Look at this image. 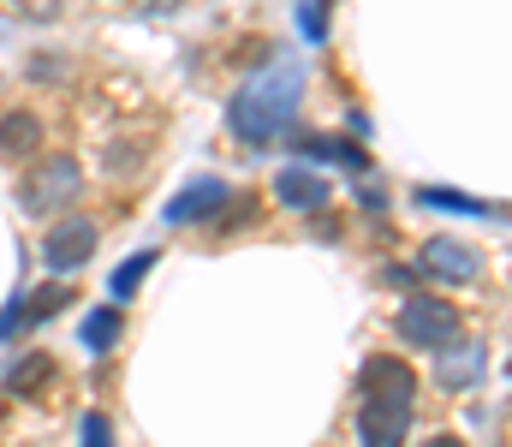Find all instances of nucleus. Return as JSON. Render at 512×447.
<instances>
[{
    "instance_id": "obj_14",
    "label": "nucleus",
    "mask_w": 512,
    "mask_h": 447,
    "mask_svg": "<svg viewBox=\"0 0 512 447\" xmlns=\"http://www.w3.org/2000/svg\"><path fill=\"white\" fill-rule=\"evenodd\" d=\"M298 155H316V161H346V167H370L364 161V149L358 144H346V138H298Z\"/></svg>"
},
{
    "instance_id": "obj_9",
    "label": "nucleus",
    "mask_w": 512,
    "mask_h": 447,
    "mask_svg": "<svg viewBox=\"0 0 512 447\" xmlns=\"http://www.w3.org/2000/svg\"><path fill=\"white\" fill-rule=\"evenodd\" d=\"M328 191H334V185H328L316 167H298V161L274 179V197H280L286 209H322V203H328Z\"/></svg>"
},
{
    "instance_id": "obj_21",
    "label": "nucleus",
    "mask_w": 512,
    "mask_h": 447,
    "mask_svg": "<svg viewBox=\"0 0 512 447\" xmlns=\"http://www.w3.org/2000/svg\"><path fill=\"white\" fill-rule=\"evenodd\" d=\"M423 447H465V442H459V436H429Z\"/></svg>"
},
{
    "instance_id": "obj_10",
    "label": "nucleus",
    "mask_w": 512,
    "mask_h": 447,
    "mask_svg": "<svg viewBox=\"0 0 512 447\" xmlns=\"http://www.w3.org/2000/svg\"><path fill=\"white\" fill-rule=\"evenodd\" d=\"M48 382H54V358H48V352H30V358H18V364L6 370V394H18V400L42 394Z\"/></svg>"
},
{
    "instance_id": "obj_6",
    "label": "nucleus",
    "mask_w": 512,
    "mask_h": 447,
    "mask_svg": "<svg viewBox=\"0 0 512 447\" xmlns=\"http://www.w3.org/2000/svg\"><path fill=\"white\" fill-rule=\"evenodd\" d=\"M423 275H441V281H453V287H471V281L483 275V257H477L465 239L435 233V239L423 245Z\"/></svg>"
},
{
    "instance_id": "obj_12",
    "label": "nucleus",
    "mask_w": 512,
    "mask_h": 447,
    "mask_svg": "<svg viewBox=\"0 0 512 447\" xmlns=\"http://www.w3.org/2000/svg\"><path fill=\"white\" fill-rule=\"evenodd\" d=\"M66 304H72V287H66V281H48V287H36L30 298H18V310H24V328H36V322H54Z\"/></svg>"
},
{
    "instance_id": "obj_11",
    "label": "nucleus",
    "mask_w": 512,
    "mask_h": 447,
    "mask_svg": "<svg viewBox=\"0 0 512 447\" xmlns=\"http://www.w3.org/2000/svg\"><path fill=\"white\" fill-rule=\"evenodd\" d=\"M42 144V120L36 114H0V155H30V149Z\"/></svg>"
},
{
    "instance_id": "obj_16",
    "label": "nucleus",
    "mask_w": 512,
    "mask_h": 447,
    "mask_svg": "<svg viewBox=\"0 0 512 447\" xmlns=\"http://www.w3.org/2000/svg\"><path fill=\"white\" fill-rule=\"evenodd\" d=\"M417 203H423V209H447V215H501V209H489V203H477V197L435 191V185H423V191H417Z\"/></svg>"
},
{
    "instance_id": "obj_20",
    "label": "nucleus",
    "mask_w": 512,
    "mask_h": 447,
    "mask_svg": "<svg viewBox=\"0 0 512 447\" xmlns=\"http://www.w3.org/2000/svg\"><path fill=\"white\" fill-rule=\"evenodd\" d=\"M24 18H36V24H48V18H60V0H12Z\"/></svg>"
},
{
    "instance_id": "obj_18",
    "label": "nucleus",
    "mask_w": 512,
    "mask_h": 447,
    "mask_svg": "<svg viewBox=\"0 0 512 447\" xmlns=\"http://www.w3.org/2000/svg\"><path fill=\"white\" fill-rule=\"evenodd\" d=\"M84 447H114V430L102 412H84Z\"/></svg>"
},
{
    "instance_id": "obj_15",
    "label": "nucleus",
    "mask_w": 512,
    "mask_h": 447,
    "mask_svg": "<svg viewBox=\"0 0 512 447\" xmlns=\"http://www.w3.org/2000/svg\"><path fill=\"white\" fill-rule=\"evenodd\" d=\"M120 328H126V316H120L114 304H102V310H90V322H84V346H90V352H108V346L120 340Z\"/></svg>"
},
{
    "instance_id": "obj_13",
    "label": "nucleus",
    "mask_w": 512,
    "mask_h": 447,
    "mask_svg": "<svg viewBox=\"0 0 512 447\" xmlns=\"http://www.w3.org/2000/svg\"><path fill=\"white\" fill-rule=\"evenodd\" d=\"M251 221H256V197H251V191H227V197H221V209L209 215V227H215V233H239V227H251Z\"/></svg>"
},
{
    "instance_id": "obj_8",
    "label": "nucleus",
    "mask_w": 512,
    "mask_h": 447,
    "mask_svg": "<svg viewBox=\"0 0 512 447\" xmlns=\"http://www.w3.org/2000/svg\"><path fill=\"white\" fill-rule=\"evenodd\" d=\"M221 197H227V179H215V173H203V179H191L167 209H161V221L167 227H185V221H209L215 209H221Z\"/></svg>"
},
{
    "instance_id": "obj_3",
    "label": "nucleus",
    "mask_w": 512,
    "mask_h": 447,
    "mask_svg": "<svg viewBox=\"0 0 512 447\" xmlns=\"http://www.w3.org/2000/svg\"><path fill=\"white\" fill-rule=\"evenodd\" d=\"M78 191H84V173H78V161H72V155L42 161V167L18 185V197H24V209H30V215H60L66 203H78Z\"/></svg>"
},
{
    "instance_id": "obj_1",
    "label": "nucleus",
    "mask_w": 512,
    "mask_h": 447,
    "mask_svg": "<svg viewBox=\"0 0 512 447\" xmlns=\"http://www.w3.org/2000/svg\"><path fill=\"white\" fill-rule=\"evenodd\" d=\"M304 60H298V48H280L262 72H251L245 84H239V96L227 102V132L239 138V144H274L286 126H292V114H298V102H304Z\"/></svg>"
},
{
    "instance_id": "obj_19",
    "label": "nucleus",
    "mask_w": 512,
    "mask_h": 447,
    "mask_svg": "<svg viewBox=\"0 0 512 447\" xmlns=\"http://www.w3.org/2000/svg\"><path fill=\"white\" fill-rule=\"evenodd\" d=\"M298 24H304V36L310 42H322V30H328V18H322V6L310 0V6H298Z\"/></svg>"
},
{
    "instance_id": "obj_17",
    "label": "nucleus",
    "mask_w": 512,
    "mask_h": 447,
    "mask_svg": "<svg viewBox=\"0 0 512 447\" xmlns=\"http://www.w3.org/2000/svg\"><path fill=\"white\" fill-rule=\"evenodd\" d=\"M155 269V251H137V257H126L120 269H114V298H131L137 287H143V275Z\"/></svg>"
},
{
    "instance_id": "obj_7",
    "label": "nucleus",
    "mask_w": 512,
    "mask_h": 447,
    "mask_svg": "<svg viewBox=\"0 0 512 447\" xmlns=\"http://www.w3.org/2000/svg\"><path fill=\"white\" fill-rule=\"evenodd\" d=\"M435 376L441 388H477L489 376V340H453L435 352Z\"/></svg>"
},
{
    "instance_id": "obj_5",
    "label": "nucleus",
    "mask_w": 512,
    "mask_h": 447,
    "mask_svg": "<svg viewBox=\"0 0 512 447\" xmlns=\"http://www.w3.org/2000/svg\"><path fill=\"white\" fill-rule=\"evenodd\" d=\"M96 221L90 215H72V221H60L48 239H42V263L54 269V275H66V269H84L90 257H96Z\"/></svg>"
},
{
    "instance_id": "obj_4",
    "label": "nucleus",
    "mask_w": 512,
    "mask_h": 447,
    "mask_svg": "<svg viewBox=\"0 0 512 447\" xmlns=\"http://www.w3.org/2000/svg\"><path fill=\"white\" fill-rule=\"evenodd\" d=\"M358 400H370V406H405V412H411V400H417V376H411V364L376 352V358L358 370Z\"/></svg>"
},
{
    "instance_id": "obj_2",
    "label": "nucleus",
    "mask_w": 512,
    "mask_h": 447,
    "mask_svg": "<svg viewBox=\"0 0 512 447\" xmlns=\"http://www.w3.org/2000/svg\"><path fill=\"white\" fill-rule=\"evenodd\" d=\"M399 334H405L411 346L441 352V346L459 340V310H453L447 298H435V293H411L405 304H399Z\"/></svg>"
}]
</instances>
